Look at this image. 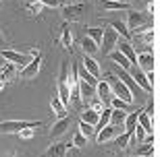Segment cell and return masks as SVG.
<instances>
[{"label": "cell", "mask_w": 160, "mask_h": 157, "mask_svg": "<svg viewBox=\"0 0 160 157\" xmlns=\"http://www.w3.org/2000/svg\"><path fill=\"white\" fill-rule=\"evenodd\" d=\"M125 118H127V112L125 110H112L110 112V124H112V126H121L123 128Z\"/></svg>", "instance_id": "28"}, {"label": "cell", "mask_w": 160, "mask_h": 157, "mask_svg": "<svg viewBox=\"0 0 160 157\" xmlns=\"http://www.w3.org/2000/svg\"><path fill=\"white\" fill-rule=\"evenodd\" d=\"M102 6L104 11H131V4L123 0H102Z\"/></svg>", "instance_id": "19"}, {"label": "cell", "mask_w": 160, "mask_h": 157, "mask_svg": "<svg viewBox=\"0 0 160 157\" xmlns=\"http://www.w3.org/2000/svg\"><path fill=\"white\" fill-rule=\"evenodd\" d=\"M117 48H119V52L123 54L125 58H127L131 64H133V66H135V64H137V50L131 46V41H125V39H121V37H119Z\"/></svg>", "instance_id": "11"}, {"label": "cell", "mask_w": 160, "mask_h": 157, "mask_svg": "<svg viewBox=\"0 0 160 157\" xmlns=\"http://www.w3.org/2000/svg\"><path fill=\"white\" fill-rule=\"evenodd\" d=\"M106 83L110 85V91H112L114 97L123 99L125 104H129V105L133 104V95H131V91L125 87V83L121 81V79L114 75V72H106Z\"/></svg>", "instance_id": "2"}, {"label": "cell", "mask_w": 160, "mask_h": 157, "mask_svg": "<svg viewBox=\"0 0 160 157\" xmlns=\"http://www.w3.org/2000/svg\"><path fill=\"white\" fill-rule=\"evenodd\" d=\"M139 37H142V41L146 44V46H152V44L156 41V31L150 29V31H146V33H142Z\"/></svg>", "instance_id": "35"}, {"label": "cell", "mask_w": 160, "mask_h": 157, "mask_svg": "<svg viewBox=\"0 0 160 157\" xmlns=\"http://www.w3.org/2000/svg\"><path fill=\"white\" fill-rule=\"evenodd\" d=\"M146 11H148V15H152V17H154V12H156V2H148Z\"/></svg>", "instance_id": "43"}, {"label": "cell", "mask_w": 160, "mask_h": 157, "mask_svg": "<svg viewBox=\"0 0 160 157\" xmlns=\"http://www.w3.org/2000/svg\"><path fill=\"white\" fill-rule=\"evenodd\" d=\"M79 132L89 139V136H94V134H96V130H94V126H89V124H85L83 120H79Z\"/></svg>", "instance_id": "34"}, {"label": "cell", "mask_w": 160, "mask_h": 157, "mask_svg": "<svg viewBox=\"0 0 160 157\" xmlns=\"http://www.w3.org/2000/svg\"><path fill=\"white\" fill-rule=\"evenodd\" d=\"M36 2H40L42 6H50V8H56L62 4V0H36Z\"/></svg>", "instance_id": "39"}, {"label": "cell", "mask_w": 160, "mask_h": 157, "mask_svg": "<svg viewBox=\"0 0 160 157\" xmlns=\"http://www.w3.org/2000/svg\"><path fill=\"white\" fill-rule=\"evenodd\" d=\"M146 79H148V83H150V85H152V87H154V79H156V70H148V72H146Z\"/></svg>", "instance_id": "42"}, {"label": "cell", "mask_w": 160, "mask_h": 157, "mask_svg": "<svg viewBox=\"0 0 160 157\" xmlns=\"http://www.w3.org/2000/svg\"><path fill=\"white\" fill-rule=\"evenodd\" d=\"M119 132H121V126H112V124H108V126H104L102 130L96 132V141H98L100 145H102V143H108V141H112Z\"/></svg>", "instance_id": "14"}, {"label": "cell", "mask_w": 160, "mask_h": 157, "mask_svg": "<svg viewBox=\"0 0 160 157\" xmlns=\"http://www.w3.org/2000/svg\"><path fill=\"white\" fill-rule=\"evenodd\" d=\"M143 114H148L150 118L154 116V101H148V105L143 108Z\"/></svg>", "instance_id": "41"}, {"label": "cell", "mask_w": 160, "mask_h": 157, "mask_svg": "<svg viewBox=\"0 0 160 157\" xmlns=\"http://www.w3.org/2000/svg\"><path fill=\"white\" fill-rule=\"evenodd\" d=\"M96 97L100 99L104 105L110 101V97H112V91H110V85L106 83V79H104V81H98V85H96Z\"/></svg>", "instance_id": "15"}, {"label": "cell", "mask_w": 160, "mask_h": 157, "mask_svg": "<svg viewBox=\"0 0 160 157\" xmlns=\"http://www.w3.org/2000/svg\"><path fill=\"white\" fill-rule=\"evenodd\" d=\"M117 41H119V33H117L112 27H104L102 41H100V52L104 54V56H108V54L117 48Z\"/></svg>", "instance_id": "5"}, {"label": "cell", "mask_w": 160, "mask_h": 157, "mask_svg": "<svg viewBox=\"0 0 160 157\" xmlns=\"http://www.w3.org/2000/svg\"><path fill=\"white\" fill-rule=\"evenodd\" d=\"M127 72L131 75V79H133V81L137 83V87L142 89V91H143L146 95H150L152 91H154V87H152V85L148 83V79H146V72H143L142 68H137V66H131V68L127 70Z\"/></svg>", "instance_id": "6"}, {"label": "cell", "mask_w": 160, "mask_h": 157, "mask_svg": "<svg viewBox=\"0 0 160 157\" xmlns=\"http://www.w3.org/2000/svg\"><path fill=\"white\" fill-rule=\"evenodd\" d=\"M4 85H6V83H0V91H2V89H4Z\"/></svg>", "instance_id": "48"}, {"label": "cell", "mask_w": 160, "mask_h": 157, "mask_svg": "<svg viewBox=\"0 0 160 157\" xmlns=\"http://www.w3.org/2000/svg\"><path fill=\"white\" fill-rule=\"evenodd\" d=\"M129 2H133V4H142V2H146V4H148V2H154V0H129Z\"/></svg>", "instance_id": "46"}, {"label": "cell", "mask_w": 160, "mask_h": 157, "mask_svg": "<svg viewBox=\"0 0 160 157\" xmlns=\"http://www.w3.org/2000/svg\"><path fill=\"white\" fill-rule=\"evenodd\" d=\"M50 105H52V112H54V116L58 118H65V116H69V108H67L62 101H60V97L56 93L52 95V99H50Z\"/></svg>", "instance_id": "17"}, {"label": "cell", "mask_w": 160, "mask_h": 157, "mask_svg": "<svg viewBox=\"0 0 160 157\" xmlns=\"http://www.w3.org/2000/svg\"><path fill=\"white\" fill-rule=\"evenodd\" d=\"M60 46L65 50H71V44H73V35H71V25L69 23H62V29H60Z\"/></svg>", "instance_id": "20"}, {"label": "cell", "mask_w": 160, "mask_h": 157, "mask_svg": "<svg viewBox=\"0 0 160 157\" xmlns=\"http://www.w3.org/2000/svg\"><path fill=\"white\" fill-rule=\"evenodd\" d=\"M150 23V17L146 15V12H137V11H129V15H127V29L133 31L137 29V27H142V25Z\"/></svg>", "instance_id": "10"}, {"label": "cell", "mask_w": 160, "mask_h": 157, "mask_svg": "<svg viewBox=\"0 0 160 157\" xmlns=\"http://www.w3.org/2000/svg\"><path fill=\"white\" fill-rule=\"evenodd\" d=\"M133 157H137V155H133Z\"/></svg>", "instance_id": "49"}, {"label": "cell", "mask_w": 160, "mask_h": 157, "mask_svg": "<svg viewBox=\"0 0 160 157\" xmlns=\"http://www.w3.org/2000/svg\"><path fill=\"white\" fill-rule=\"evenodd\" d=\"M110 27H112V29L119 33V37L123 35V39H125V41H129L131 37H133V35H131V31L127 29V25H125L123 21H110Z\"/></svg>", "instance_id": "23"}, {"label": "cell", "mask_w": 160, "mask_h": 157, "mask_svg": "<svg viewBox=\"0 0 160 157\" xmlns=\"http://www.w3.org/2000/svg\"><path fill=\"white\" fill-rule=\"evenodd\" d=\"M88 11H89L88 2H65L62 4V19H65V23H75Z\"/></svg>", "instance_id": "3"}, {"label": "cell", "mask_w": 160, "mask_h": 157, "mask_svg": "<svg viewBox=\"0 0 160 157\" xmlns=\"http://www.w3.org/2000/svg\"><path fill=\"white\" fill-rule=\"evenodd\" d=\"M139 112H142V110H135V112H131V114H127L125 124H123V128L127 130V132L133 134V130H135V126H137V116H139Z\"/></svg>", "instance_id": "25"}, {"label": "cell", "mask_w": 160, "mask_h": 157, "mask_svg": "<svg viewBox=\"0 0 160 157\" xmlns=\"http://www.w3.org/2000/svg\"><path fill=\"white\" fill-rule=\"evenodd\" d=\"M137 68H142L143 72H148V70H154L156 66V60H154V54L150 52V50H146V52H139L137 54Z\"/></svg>", "instance_id": "12"}, {"label": "cell", "mask_w": 160, "mask_h": 157, "mask_svg": "<svg viewBox=\"0 0 160 157\" xmlns=\"http://www.w3.org/2000/svg\"><path fill=\"white\" fill-rule=\"evenodd\" d=\"M79 79H81V81H85L88 85H92V87H96V85H98V79H96L94 75H89L85 68H79Z\"/></svg>", "instance_id": "32"}, {"label": "cell", "mask_w": 160, "mask_h": 157, "mask_svg": "<svg viewBox=\"0 0 160 157\" xmlns=\"http://www.w3.org/2000/svg\"><path fill=\"white\" fill-rule=\"evenodd\" d=\"M0 157H15V151H0Z\"/></svg>", "instance_id": "45"}, {"label": "cell", "mask_w": 160, "mask_h": 157, "mask_svg": "<svg viewBox=\"0 0 160 157\" xmlns=\"http://www.w3.org/2000/svg\"><path fill=\"white\" fill-rule=\"evenodd\" d=\"M114 75H117V76L121 79V81L125 83V87H127V89L131 91V95H133V99H135V95H146V93L142 91V89L137 87V83L133 81V79H131V75L127 72V70H123V68H121L119 72H114Z\"/></svg>", "instance_id": "13"}, {"label": "cell", "mask_w": 160, "mask_h": 157, "mask_svg": "<svg viewBox=\"0 0 160 157\" xmlns=\"http://www.w3.org/2000/svg\"><path fill=\"white\" fill-rule=\"evenodd\" d=\"M108 58L112 60V62H114V64H119V66H121V68H123V70H129V68H131V66H133V64H131V62H129V60L125 58V56H123V54H121V52H119V50H112V52L108 54Z\"/></svg>", "instance_id": "21"}, {"label": "cell", "mask_w": 160, "mask_h": 157, "mask_svg": "<svg viewBox=\"0 0 160 157\" xmlns=\"http://www.w3.org/2000/svg\"><path fill=\"white\" fill-rule=\"evenodd\" d=\"M0 48L4 50V37H2V35H0Z\"/></svg>", "instance_id": "47"}, {"label": "cell", "mask_w": 160, "mask_h": 157, "mask_svg": "<svg viewBox=\"0 0 160 157\" xmlns=\"http://www.w3.org/2000/svg\"><path fill=\"white\" fill-rule=\"evenodd\" d=\"M88 143H89V139H88V136H83V134L79 132V130L75 132V136H73V141H71V145H73V147H77V149H81V147H85Z\"/></svg>", "instance_id": "33"}, {"label": "cell", "mask_w": 160, "mask_h": 157, "mask_svg": "<svg viewBox=\"0 0 160 157\" xmlns=\"http://www.w3.org/2000/svg\"><path fill=\"white\" fill-rule=\"evenodd\" d=\"M56 95H58L60 101L69 108V104H71V93H69V60H62V64H60L58 91H56Z\"/></svg>", "instance_id": "4"}, {"label": "cell", "mask_w": 160, "mask_h": 157, "mask_svg": "<svg viewBox=\"0 0 160 157\" xmlns=\"http://www.w3.org/2000/svg\"><path fill=\"white\" fill-rule=\"evenodd\" d=\"M81 50H83V54H88V56H94V54L100 52L98 44H96V41H92L89 37H83V39H81Z\"/></svg>", "instance_id": "24"}, {"label": "cell", "mask_w": 160, "mask_h": 157, "mask_svg": "<svg viewBox=\"0 0 160 157\" xmlns=\"http://www.w3.org/2000/svg\"><path fill=\"white\" fill-rule=\"evenodd\" d=\"M135 155L137 157H154V145H152V143L135 145Z\"/></svg>", "instance_id": "27"}, {"label": "cell", "mask_w": 160, "mask_h": 157, "mask_svg": "<svg viewBox=\"0 0 160 157\" xmlns=\"http://www.w3.org/2000/svg\"><path fill=\"white\" fill-rule=\"evenodd\" d=\"M19 136H21V139H25V141H29L31 136H33V128H23V130L19 132Z\"/></svg>", "instance_id": "40"}, {"label": "cell", "mask_w": 160, "mask_h": 157, "mask_svg": "<svg viewBox=\"0 0 160 157\" xmlns=\"http://www.w3.org/2000/svg\"><path fill=\"white\" fill-rule=\"evenodd\" d=\"M98 118H100V114H98V112H94L92 108H88L85 112H81V120H83L85 124H89V126H96Z\"/></svg>", "instance_id": "29"}, {"label": "cell", "mask_w": 160, "mask_h": 157, "mask_svg": "<svg viewBox=\"0 0 160 157\" xmlns=\"http://www.w3.org/2000/svg\"><path fill=\"white\" fill-rule=\"evenodd\" d=\"M102 33H104V29H102V27H88V37L92 41H96V44H98V48H100V41H102Z\"/></svg>", "instance_id": "31"}, {"label": "cell", "mask_w": 160, "mask_h": 157, "mask_svg": "<svg viewBox=\"0 0 160 157\" xmlns=\"http://www.w3.org/2000/svg\"><path fill=\"white\" fill-rule=\"evenodd\" d=\"M27 8H29L33 15H38V17H40V12L44 11V6H42L40 2H36V0H33V2H27Z\"/></svg>", "instance_id": "38"}, {"label": "cell", "mask_w": 160, "mask_h": 157, "mask_svg": "<svg viewBox=\"0 0 160 157\" xmlns=\"http://www.w3.org/2000/svg\"><path fill=\"white\" fill-rule=\"evenodd\" d=\"M137 124L146 130V134H154V122H152V118L148 114H143V110L139 112V116H137Z\"/></svg>", "instance_id": "22"}, {"label": "cell", "mask_w": 160, "mask_h": 157, "mask_svg": "<svg viewBox=\"0 0 160 157\" xmlns=\"http://www.w3.org/2000/svg\"><path fill=\"white\" fill-rule=\"evenodd\" d=\"M29 56H31V58H36V56H42L40 48H31V50H29Z\"/></svg>", "instance_id": "44"}, {"label": "cell", "mask_w": 160, "mask_h": 157, "mask_svg": "<svg viewBox=\"0 0 160 157\" xmlns=\"http://www.w3.org/2000/svg\"><path fill=\"white\" fill-rule=\"evenodd\" d=\"M131 136H133L131 132H127V130H123V132H121L119 136L114 139V145L119 147V149H125V147H129V141H131Z\"/></svg>", "instance_id": "30"}, {"label": "cell", "mask_w": 160, "mask_h": 157, "mask_svg": "<svg viewBox=\"0 0 160 157\" xmlns=\"http://www.w3.org/2000/svg\"><path fill=\"white\" fill-rule=\"evenodd\" d=\"M71 122H73V116H65V118H60V120H56L54 126H52V130H50V141L60 139V136L71 128Z\"/></svg>", "instance_id": "8"}, {"label": "cell", "mask_w": 160, "mask_h": 157, "mask_svg": "<svg viewBox=\"0 0 160 157\" xmlns=\"http://www.w3.org/2000/svg\"><path fill=\"white\" fill-rule=\"evenodd\" d=\"M71 147H73L71 143H52V145L48 147L46 157H65Z\"/></svg>", "instance_id": "16"}, {"label": "cell", "mask_w": 160, "mask_h": 157, "mask_svg": "<svg viewBox=\"0 0 160 157\" xmlns=\"http://www.w3.org/2000/svg\"><path fill=\"white\" fill-rule=\"evenodd\" d=\"M40 66H42V56L31 58L29 62H27L23 68H21V79H25V81H29V79H36L38 72H40Z\"/></svg>", "instance_id": "9"}, {"label": "cell", "mask_w": 160, "mask_h": 157, "mask_svg": "<svg viewBox=\"0 0 160 157\" xmlns=\"http://www.w3.org/2000/svg\"><path fill=\"white\" fill-rule=\"evenodd\" d=\"M42 120H4L0 122V134H19L23 128H38Z\"/></svg>", "instance_id": "1"}, {"label": "cell", "mask_w": 160, "mask_h": 157, "mask_svg": "<svg viewBox=\"0 0 160 157\" xmlns=\"http://www.w3.org/2000/svg\"><path fill=\"white\" fill-rule=\"evenodd\" d=\"M108 104H110V108H112V110H127V105H129V104H125L123 99H119V97H110V101H108Z\"/></svg>", "instance_id": "36"}, {"label": "cell", "mask_w": 160, "mask_h": 157, "mask_svg": "<svg viewBox=\"0 0 160 157\" xmlns=\"http://www.w3.org/2000/svg\"><path fill=\"white\" fill-rule=\"evenodd\" d=\"M88 108H92V110H94V112H98V114H100V112L104 110L106 105L102 104V101H100V99H98V97H94V99H92V101H89V104H88Z\"/></svg>", "instance_id": "37"}, {"label": "cell", "mask_w": 160, "mask_h": 157, "mask_svg": "<svg viewBox=\"0 0 160 157\" xmlns=\"http://www.w3.org/2000/svg\"><path fill=\"white\" fill-rule=\"evenodd\" d=\"M83 68L88 70L89 75H94L98 81H100V66H98V62L94 60V56H88V54H83Z\"/></svg>", "instance_id": "18"}, {"label": "cell", "mask_w": 160, "mask_h": 157, "mask_svg": "<svg viewBox=\"0 0 160 157\" xmlns=\"http://www.w3.org/2000/svg\"><path fill=\"white\" fill-rule=\"evenodd\" d=\"M2 58L6 60V62H11V64H15V66H21L23 68L25 64L31 60V56L29 54H21V52H15V50H2Z\"/></svg>", "instance_id": "7"}, {"label": "cell", "mask_w": 160, "mask_h": 157, "mask_svg": "<svg viewBox=\"0 0 160 157\" xmlns=\"http://www.w3.org/2000/svg\"><path fill=\"white\" fill-rule=\"evenodd\" d=\"M15 64H11V62H6V64H2L0 66V83H6L8 79H12L15 76Z\"/></svg>", "instance_id": "26"}]
</instances>
